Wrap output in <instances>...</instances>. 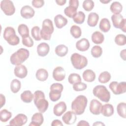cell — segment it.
Here are the masks:
<instances>
[{
	"label": "cell",
	"instance_id": "cell-15",
	"mask_svg": "<svg viewBox=\"0 0 126 126\" xmlns=\"http://www.w3.org/2000/svg\"><path fill=\"white\" fill-rule=\"evenodd\" d=\"M65 72L63 68L61 66H57L54 68L53 71V77L57 81H62L64 79Z\"/></svg>",
	"mask_w": 126,
	"mask_h": 126
},
{
	"label": "cell",
	"instance_id": "cell-33",
	"mask_svg": "<svg viewBox=\"0 0 126 126\" xmlns=\"http://www.w3.org/2000/svg\"><path fill=\"white\" fill-rule=\"evenodd\" d=\"M18 32L22 38L28 37L29 35V30L25 24H20L18 27Z\"/></svg>",
	"mask_w": 126,
	"mask_h": 126
},
{
	"label": "cell",
	"instance_id": "cell-36",
	"mask_svg": "<svg viewBox=\"0 0 126 126\" xmlns=\"http://www.w3.org/2000/svg\"><path fill=\"white\" fill-rule=\"evenodd\" d=\"M21 87V82L18 79H13L10 83V89L12 93H18Z\"/></svg>",
	"mask_w": 126,
	"mask_h": 126
},
{
	"label": "cell",
	"instance_id": "cell-1",
	"mask_svg": "<svg viewBox=\"0 0 126 126\" xmlns=\"http://www.w3.org/2000/svg\"><path fill=\"white\" fill-rule=\"evenodd\" d=\"M88 99L83 95L77 96L71 103V109L76 115H81L85 111L87 105Z\"/></svg>",
	"mask_w": 126,
	"mask_h": 126
},
{
	"label": "cell",
	"instance_id": "cell-48",
	"mask_svg": "<svg viewBox=\"0 0 126 126\" xmlns=\"http://www.w3.org/2000/svg\"><path fill=\"white\" fill-rule=\"evenodd\" d=\"M52 126H63V124H62V122L59 120H54L52 121L51 123Z\"/></svg>",
	"mask_w": 126,
	"mask_h": 126
},
{
	"label": "cell",
	"instance_id": "cell-46",
	"mask_svg": "<svg viewBox=\"0 0 126 126\" xmlns=\"http://www.w3.org/2000/svg\"><path fill=\"white\" fill-rule=\"evenodd\" d=\"M22 44L24 46L28 47H32L34 44L33 40L30 36L22 38Z\"/></svg>",
	"mask_w": 126,
	"mask_h": 126
},
{
	"label": "cell",
	"instance_id": "cell-54",
	"mask_svg": "<svg viewBox=\"0 0 126 126\" xmlns=\"http://www.w3.org/2000/svg\"><path fill=\"white\" fill-rule=\"evenodd\" d=\"M100 1L103 3H107L108 2H109L110 1H111V0H100Z\"/></svg>",
	"mask_w": 126,
	"mask_h": 126
},
{
	"label": "cell",
	"instance_id": "cell-5",
	"mask_svg": "<svg viewBox=\"0 0 126 126\" xmlns=\"http://www.w3.org/2000/svg\"><path fill=\"white\" fill-rule=\"evenodd\" d=\"M93 93L102 101L108 102L110 99V93L104 85H99L95 86L93 89Z\"/></svg>",
	"mask_w": 126,
	"mask_h": 126
},
{
	"label": "cell",
	"instance_id": "cell-4",
	"mask_svg": "<svg viewBox=\"0 0 126 126\" xmlns=\"http://www.w3.org/2000/svg\"><path fill=\"white\" fill-rule=\"evenodd\" d=\"M54 30L52 21L49 19L44 20L42 22V29L40 30L41 38L45 40H49L54 32Z\"/></svg>",
	"mask_w": 126,
	"mask_h": 126
},
{
	"label": "cell",
	"instance_id": "cell-13",
	"mask_svg": "<svg viewBox=\"0 0 126 126\" xmlns=\"http://www.w3.org/2000/svg\"><path fill=\"white\" fill-rule=\"evenodd\" d=\"M27 121V117L25 114H18L9 122V125L11 126H22L26 124Z\"/></svg>",
	"mask_w": 126,
	"mask_h": 126
},
{
	"label": "cell",
	"instance_id": "cell-6",
	"mask_svg": "<svg viewBox=\"0 0 126 126\" xmlns=\"http://www.w3.org/2000/svg\"><path fill=\"white\" fill-rule=\"evenodd\" d=\"M3 38L11 45L19 44L20 39L16 35L14 29L11 27H7L4 30Z\"/></svg>",
	"mask_w": 126,
	"mask_h": 126
},
{
	"label": "cell",
	"instance_id": "cell-28",
	"mask_svg": "<svg viewBox=\"0 0 126 126\" xmlns=\"http://www.w3.org/2000/svg\"><path fill=\"white\" fill-rule=\"evenodd\" d=\"M36 79L40 81H45L48 77V72L44 68H39L36 72Z\"/></svg>",
	"mask_w": 126,
	"mask_h": 126
},
{
	"label": "cell",
	"instance_id": "cell-2",
	"mask_svg": "<svg viewBox=\"0 0 126 126\" xmlns=\"http://www.w3.org/2000/svg\"><path fill=\"white\" fill-rule=\"evenodd\" d=\"M33 101L35 105L39 112L44 113L48 109L49 106L48 101L45 99L44 93L39 90L36 91L34 93Z\"/></svg>",
	"mask_w": 126,
	"mask_h": 126
},
{
	"label": "cell",
	"instance_id": "cell-8",
	"mask_svg": "<svg viewBox=\"0 0 126 126\" xmlns=\"http://www.w3.org/2000/svg\"><path fill=\"white\" fill-rule=\"evenodd\" d=\"M63 89V87L62 84L54 83L50 86L49 95L50 100L53 102L58 101L61 96V93Z\"/></svg>",
	"mask_w": 126,
	"mask_h": 126
},
{
	"label": "cell",
	"instance_id": "cell-45",
	"mask_svg": "<svg viewBox=\"0 0 126 126\" xmlns=\"http://www.w3.org/2000/svg\"><path fill=\"white\" fill-rule=\"evenodd\" d=\"M87 88V85L86 84L79 82L73 84V89L75 91H83L86 90Z\"/></svg>",
	"mask_w": 126,
	"mask_h": 126
},
{
	"label": "cell",
	"instance_id": "cell-26",
	"mask_svg": "<svg viewBox=\"0 0 126 126\" xmlns=\"http://www.w3.org/2000/svg\"><path fill=\"white\" fill-rule=\"evenodd\" d=\"M92 41L96 44H101L104 40V35L98 31H95L94 32L91 36Z\"/></svg>",
	"mask_w": 126,
	"mask_h": 126
},
{
	"label": "cell",
	"instance_id": "cell-23",
	"mask_svg": "<svg viewBox=\"0 0 126 126\" xmlns=\"http://www.w3.org/2000/svg\"><path fill=\"white\" fill-rule=\"evenodd\" d=\"M54 22L56 27L58 29H62L67 23V20L61 14H58L54 17Z\"/></svg>",
	"mask_w": 126,
	"mask_h": 126
},
{
	"label": "cell",
	"instance_id": "cell-17",
	"mask_svg": "<svg viewBox=\"0 0 126 126\" xmlns=\"http://www.w3.org/2000/svg\"><path fill=\"white\" fill-rule=\"evenodd\" d=\"M35 11L34 9L30 5H25L23 6L20 11L21 16L25 19H30L34 15Z\"/></svg>",
	"mask_w": 126,
	"mask_h": 126
},
{
	"label": "cell",
	"instance_id": "cell-38",
	"mask_svg": "<svg viewBox=\"0 0 126 126\" xmlns=\"http://www.w3.org/2000/svg\"><path fill=\"white\" fill-rule=\"evenodd\" d=\"M12 117V113L7 110L4 109L0 112V120L2 122H6Z\"/></svg>",
	"mask_w": 126,
	"mask_h": 126
},
{
	"label": "cell",
	"instance_id": "cell-42",
	"mask_svg": "<svg viewBox=\"0 0 126 126\" xmlns=\"http://www.w3.org/2000/svg\"><path fill=\"white\" fill-rule=\"evenodd\" d=\"M68 81L70 84H74L77 82H81V78L78 74L73 73L69 75Z\"/></svg>",
	"mask_w": 126,
	"mask_h": 126
},
{
	"label": "cell",
	"instance_id": "cell-18",
	"mask_svg": "<svg viewBox=\"0 0 126 126\" xmlns=\"http://www.w3.org/2000/svg\"><path fill=\"white\" fill-rule=\"evenodd\" d=\"M15 75L20 78H25L28 74V70L25 65L23 64L17 65L14 70Z\"/></svg>",
	"mask_w": 126,
	"mask_h": 126
},
{
	"label": "cell",
	"instance_id": "cell-20",
	"mask_svg": "<svg viewBox=\"0 0 126 126\" xmlns=\"http://www.w3.org/2000/svg\"><path fill=\"white\" fill-rule=\"evenodd\" d=\"M66 110V105L64 101L57 103L53 108V113L57 116H61Z\"/></svg>",
	"mask_w": 126,
	"mask_h": 126
},
{
	"label": "cell",
	"instance_id": "cell-12",
	"mask_svg": "<svg viewBox=\"0 0 126 126\" xmlns=\"http://www.w3.org/2000/svg\"><path fill=\"white\" fill-rule=\"evenodd\" d=\"M0 8L4 13L7 16L14 14L15 8L13 2L9 0H3L0 2Z\"/></svg>",
	"mask_w": 126,
	"mask_h": 126
},
{
	"label": "cell",
	"instance_id": "cell-43",
	"mask_svg": "<svg viewBox=\"0 0 126 126\" xmlns=\"http://www.w3.org/2000/svg\"><path fill=\"white\" fill-rule=\"evenodd\" d=\"M115 43L119 46H123L126 44V38L125 34H119L117 35L115 38Z\"/></svg>",
	"mask_w": 126,
	"mask_h": 126
},
{
	"label": "cell",
	"instance_id": "cell-44",
	"mask_svg": "<svg viewBox=\"0 0 126 126\" xmlns=\"http://www.w3.org/2000/svg\"><path fill=\"white\" fill-rule=\"evenodd\" d=\"M82 6L86 11H91L94 7V2L92 0H85L83 2Z\"/></svg>",
	"mask_w": 126,
	"mask_h": 126
},
{
	"label": "cell",
	"instance_id": "cell-35",
	"mask_svg": "<svg viewBox=\"0 0 126 126\" xmlns=\"http://www.w3.org/2000/svg\"><path fill=\"white\" fill-rule=\"evenodd\" d=\"M70 32L71 35L75 38H79L82 34L81 28L76 25H73L70 29Z\"/></svg>",
	"mask_w": 126,
	"mask_h": 126
},
{
	"label": "cell",
	"instance_id": "cell-32",
	"mask_svg": "<svg viewBox=\"0 0 126 126\" xmlns=\"http://www.w3.org/2000/svg\"><path fill=\"white\" fill-rule=\"evenodd\" d=\"M110 9L114 14H119L122 11L123 6L119 2L114 1L111 4Z\"/></svg>",
	"mask_w": 126,
	"mask_h": 126
},
{
	"label": "cell",
	"instance_id": "cell-51",
	"mask_svg": "<svg viewBox=\"0 0 126 126\" xmlns=\"http://www.w3.org/2000/svg\"><path fill=\"white\" fill-rule=\"evenodd\" d=\"M126 50L124 49L122 50L120 53V57L124 61L126 60Z\"/></svg>",
	"mask_w": 126,
	"mask_h": 126
},
{
	"label": "cell",
	"instance_id": "cell-40",
	"mask_svg": "<svg viewBox=\"0 0 126 126\" xmlns=\"http://www.w3.org/2000/svg\"><path fill=\"white\" fill-rule=\"evenodd\" d=\"M102 54V49L100 46H94L91 49V54L94 58H97L100 57Z\"/></svg>",
	"mask_w": 126,
	"mask_h": 126
},
{
	"label": "cell",
	"instance_id": "cell-30",
	"mask_svg": "<svg viewBox=\"0 0 126 126\" xmlns=\"http://www.w3.org/2000/svg\"><path fill=\"white\" fill-rule=\"evenodd\" d=\"M21 100L25 103H30L32 101L34 98V94L29 90H26L24 91L21 94Z\"/></svg>",
	"mask_w": 126,
	"mask_h": 126
},
{
	"label": "cell",
	"instance_id": "cell-31",
	"mask_svg": "<svg viewBox=\"0 0 126 126\" xmlns=\"http://www.w3.org/2000/svg\"><path fill=\"white\" fill-rule=\"evenodd\" d=\"M55 53L59 57L65 56L68 53V47L63 44H60L56 46L55 48Z\"/></svg>",
	"mask_w": 126,
	"mask_h": 126
},
{
	"label": "cell",
	"instance_id": "cell-3",
	"mask_svg": "<svg viewBox=\"0 0 126 126\" xmlns=\"http://www.w3.org/2000/svg\"><path fill=\"white\" fill-rule=\"evenodd\" d=\"M30 52L25 48H20L11 55L10 58L11 63L13 65H20L29 57Z\"/></svg>",
	"mask_w": 126,
	"mask_h": 126
},
{
	"label": "cell",
	"instance_id": "cell-52",
	"mask_svg": "<svg viewBox=\"0 0 126 126\" xmlns=\"http://www.w3.org/2000/svg\"><path fill=\"white\" fill-rule=\"evenodd\" d=\"M55 1L58 5H63L66 3V0H55Z\"/></svg>",
	"mask_w": 126,
	"mask_h": 126
},
{
	"label": "cell",
	"instance_id": "cell-49",
	"mask_svg": "<svg viewBox=\"0 0 126 126\" xmlns=\"http://www.w3.org/2000/svg\"><path fill=\"white\" fill-rule=\"evenodd\" d=\"M90 125L88 123V122L84 121V120H81L77 124V126H89Z\"/></svg>",
	"mask_w": 126,
	"mask_h": 126
},
{
	"label": "cell",
	"instance_id": "cell-25",
	"mask_svg": "<svg viewBox=\"0 0 126 126\" xmlns=\"http://www.w3.org/2000/svg\"><path fill=\"white\" fill-rule=\"evenodd\" d=\"M99 20L98 15L95 12H91L88 17L87 24L91 27H94L96 26Z\"/></svg>",
	"mask_w": 126,
	"mask_h": 126
},
{
	"label": "cell",
	"instance_id": "cell-47",
	"mask_svg": "<svg viewBox=\"0 0 126 126\" xmlns=\"http://www.w3.org/2000/svg\"><path fill=\"white\" fill-rule=\"evenodd\" d=\"M32 3L33 7L38 8L44 5V1L43 0H33L32 1Z\"/></svg>",
	"mask_w": 126,
	"mask_h": 126
},
{
	"label": "cell",
	"instance_id": "cell-21",
	"mask_svg": "<svg viewBox=\"0 0 126 126\" xmlns=\"http://www.w3.org/2000/svg\"><path fill=\"white\" fill-rule=\"evenodd\" d=\"M90 42L89 40L83 38L78 40L76 43V48L77 49L81 52H84L88 50L90 47Z\"/></svg>",
	"mask_w": 126,
	"mask_h": 126
},
{
	"label": "cell",
	"instance_id": "cell-14",
	"mask_svg": "<svg viewBox=\"0 0 126 126\" xmlns=\"http://www.w3.org/2000/svg\"><path fill=\"white\" fill-rule=\"evenodd\" d=\"M102 104L96 99H92L90 104V111L94 115H98L100 113Z\"/></svg>",
	"mask_w": 126,
	"mask_h": 126
},
{
	"label": "cell",
	"instance_id": "cell-27",
	"mask_svg": "<svg viewBox=\"0 0 126 126\" xmlns=\"http://www.w3.org/2000/svg\"><path fill=\"white\" fill-rule=\"evenodd\" d=\"M84 80L88 82H93L95 79V74L94 71L91 69L85 70L82 74Z\"/></svg>",
	"mask_w": 126,
	"mask_h": 126
},
{
	"label": "cell",
	"instance_id": "cell-24",
	"mask_svg": "<svg viewBox=\"0 0 126 126\" xmlns=\"http://www.w3.org/2000/svg\"><path fill=\"white\" fill-rule=\"evenodd\" d=\"M100 113L105 117H110L112 116L114 114V108L113 105L109 103H106L102 105Z\"/></svg>",
	"mask_w": 126,
	"mask_h": 126
},
{
	"label": "cell",
	"instance_id": "cell-53",
	"mask_svg": "<svg viewBox=\"0 0 126 126\" xmlns=\"http://www.w3.org/2000/svg\"><path fill=\"white\" fill-rule=\"evenodd\" d=\"M93 125L94 126H105V124H104L101 122H96L94 123Z\"/></svg>",
	"mask_w": 126,
	"mask_h": 126
},
{
	"label": "cell",
	"instance_id": "cell-50",
	"mask_svg": "<svg viewBox=\"0 0 126 126\" xmlns=\"http://www.w3.org/2000/svg\"><path fill=\"white\" fill-rule=\"evenodd\" d=\"M5 103V97L2 94H0V108H2Z\"/></svg>",
	"mask_w": 126,
	"mask_h": 126
},
{
	"label": "cell",
	"instance_id": "cell-39",
	"mask_svg": "<svg viewBox=\"0 0 126 126\" xmlns=\"http://www.w3.org/2000/svg\"><path fill=\"white\" fill-rule=\"evenodd\" d=\"M85 19V13L81 11H78L77 12L76 14L73 18V21L78 24H82L84 23Z\"/></svg>",
	"mask_w": 126,
	"mask_h": 126
},
{
	"label": "cell",
	"instance_id": "cell-37",
	"mask_svg": "<svg viewBox=\"0 0 126 126\" xmlns=\"http://www.w3.org/2000/svg\"><path fill=\"white\" fill-rule=\"evenodd\" d=\"M126 104L125 102H120L117 106V111L118 115L124 119L126 118Z\"/></svg>",
	"mask_w": 126,
	"mask_h": 126
},
{
	"label": "cell",
	"instance_id": "cell-29",
	"mask_svg": "<svg viewBox=\"0 0 126 126\" xmlns=\"http://www.w3.org/2000/svg\"><path fill=\"white\" fill-rule=\"evenodd\" d=\"M99 28L102 32H108L111 28V25L109 20L106 18H102L100 21Z\"/></svg>",
	"mask_w": 126,
	"mask_h": 126
},
{
	"label": "cell",
	"instance_id": "cell-10",
	"mask_svg": "<svg viewBox=\"0 0 126 126\" xmlns=\"http://www.w3.org/2000/svg\"><path fill=\"white\" fill-rule=\"evenodd\" d=\"M109 87L113 94L116 95L124 94L126 92V82L118 83L117 81H112L109 85Z\"/></svg>",
	"mask_w": 126,
	"mask_h": 126
},
{
	"label": "cell",
	"instance_id": "cell-41",
	"mask_svg": "<svg viewBox=\"0 0 126 126\" xmlns=\"http://www.w3.org/2000/svg\"><path fill=\"white\" fill-rule=\"evenodd\" d=\"M31 34L32 37L36 41H39L41 39L40 35V30L39 27L34 26L31 30Z\"/></svg>",
	"mask_w": 126,
	"mask_h": 126
},
{
	"label": "cell",
	"instance_id": "cell-16",
	"mask_svg": "<svg viewBox=\"0 0 126 126\" xmlns=\"http://www.w3.org/2000/svg\"><path fill=\"white\" fill-rule=\"evenodd\" d=\"M62 120L65 124L72 125L76 121V115L73 111H67L62 117Z\"/></svg>",
	"mask_w": 126,
	"mask_h": 126
},
{
	"label": "cell",
	"instance_id": "cell-22",
	"mask_svg": "<svg viewBox=\"0 0 126 126\" xmlns=\"http://www.w3.org/2000/svg\"><path fill=\"white\" fill-rule=\"evenodd\" d=\"M50 51L49 45L45 42H42L37 46V53L40 57H45L49 53Z\"/></svg>",
	"mask_w": 126,
	"mask_h": 126
},
{
	"label": "cell",
	"instance_id": "cell-7",
	"mask_svg": "<svg viewBox=\"0 0 126 126\" xmlns=\"http://www.w3.org/2000/svg\"><path fill=\"white\" fill-rule=\"evenodd\" d=\"M70 61L73 66L77 69H83L88 64L87 58L77 53L72 54L70 57Z\"/></svg>",
	"mask_w": 126,
	"mask_h": 126
},
{
	"label": "cell",
	"instance_id": "cell-11",
	"mask_svg": "<svg viewBox=\"0 0 126 126\" xmlns=\"http://www.w3.org/2000/svg\"><path fill=\"white\" fill-rule=\"evenodd\" d=\"M79 3L78 0H70L69 1V6L65 7L64 9L65 15L69 18H73L77 13Z\"/></svg>",
	"mask_w": 126,
	"mask_h": 126
},
{
	"label": "cell",
	"instance_id": "cell-9",
	"mask_svg": "<svg viewBox=\"0 0 126 126\" xmlns=\"http://www.w3.org/2000/svg\"><path fill=\"white\" fill-rule=\"evenodd\" d=\"M111 20L115 28L121 29L124 32H126V20L122 14H113Z\"/></svg>",
	"mask_w": 126,
	"mask_h": 126
},
{
	"label": "cell",
	"instance_id": "cell-34",
	"mask_svg": "<svg viewBox=\"0 0 126 126\" xmlns=\"http://www.w3.org/2000/svg\"><path fill=\"white\" fill-rule=\"evenodd\" d=\"M111 78V76L110 73L108 71H103L101 72L99 76H98V81L102 83V84H105L107 83L109 81Z\"/></svg>",
	"mask_w": 126,
	"mask_h": 126
},
{
	"label": "cell",
	"instance_id": "cell-19",
	"mask_svg": "<svg viewBox=\"0 0 126 126\" xmlns=\"http://www.w3.org/2000/svg\"><path fill=\"white\" fill-rule=\"evenodd\" d=\"M32 122L29 124L30 126H40L44 121V118L42 113L38 112L34 113L32 117Z\"/></svg>",
	"mask_w": 126,
	"mask_h": 126
}]
</instances>
